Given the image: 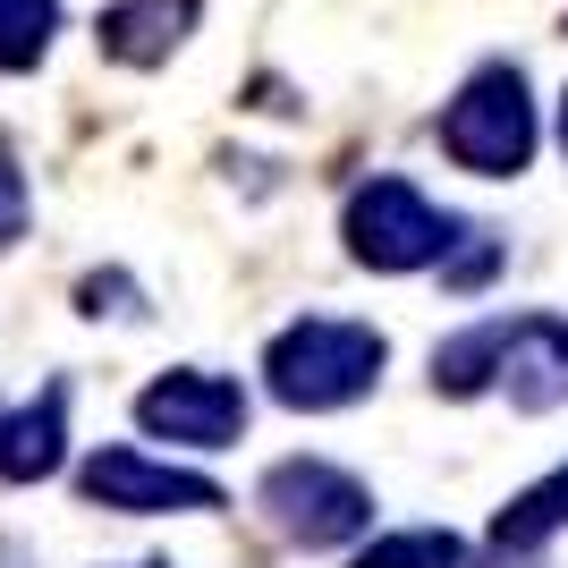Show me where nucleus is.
Returning <instances> with one entry per match:
<instances>
[{
  "mask_svg": "<svg viewBox=\"0 0 568 568\" xmlns=\"http://www.w3.org/2000/svg\"><path fill=\"white\" fill-rule=\"evenodd\" d=\"M348 568H493L458 526H390L348 551Z\"/></svg>",
  "mask_w": 568,
  "mask_h": 568,
  "instance_id": "nucleus-12",
  "label": "nucleus"
},
{
  "mask_svg": "<svg viewBox=\"0 0 568 568\" xmlns=\"http://www.w3.org/2000/svg\"><path fill=\"white\" fill-rule=\"evenodd\" d=\"M77 314L128 323V314H144V281H136V272H85V281H77Z\"/></svg>",
  "mask_w": 568,
  "mask_h": 568,
  "instance_id": "nucleus-15",
  "label": "nucleus"
},
{
  "mask_svg": "<svg viewBox=\"0 0 568 568\" xmlns=\"http://www.w3.org/2000/svg\"><path fill=\"white\" fill-rule=\"evenodd\" d=\"M195 34H204V0H111L94 18V51L111 69H136V77L170 69Z\"/></svg>",
  "mask_w": 568,
  "mask_h": 568,
  "instance_id": "nucleus-8",
  "label": "nucleus"
},
{
  "mask_svg": "<svg viewBox=\"0 0 568 568\" xmlns=\"http://www.w3.org/2000/svg\"><path fill=\"white\" fill-rule=\"evenodd\" d=\"M382 374H390V339L356 314H297L263 339V399L288 416H348L382 390Z\"/></svg>",
  "mask_w": 568,
  "mask_h": 568,
  "instance_id": "nucleus-2",
  "label": "nucleus"
},
{
  "mask_svg": "<svg viewBox=\"0 0 568 568\" xmlns=\"http://www.w3.org/2000/svg\"><path fill=\"white\" fill-rule=\"evenodd\" d=\"M433 153L467 179H526L535 153H544V102H535V77L518 60H475L450 85V102L433 111Z\"/></svg>",
  "mask_w": 568,
  "mask_h": 568,
  "instance_id": "nucleus-3",
  "label": "nucleus"
},
{
  "mask_svg": "<svg viewBox=\"0 0 568 568\" xmlns=\"http://www.w3.org/2000/svg\"><path fill=\"white\" fill-rule=\"evenodd\" d=\"M255 425V399L246 382L221 374V365H162V374L136 390V433L162 442L179 458H213V450H237Z\"/></svg>",
  "mask_w": 568,
  "mask_h": 568,
  "instance_id": "nucleus-6",
  "label": "nucleus"
},
{
  "mask_svg": "<svg viewBox=\"0 0 568 568\" xmlns=\"http://www.w3.org/2000/svg\"><path fill=\"white\" fill-rule=\"evenodd\" d=\"M475 237L467 213H450L442 195H425V179L407 170H374L339 195V255L374 281H416V272H450V255Z\"/></svg>",
  "mask_w": 568,
  "mask_h": 568,
  "instance_id": "nucleus-1",
  "label": "nucleus"
},
{
  "mask_svg": "<svg viewBox=\"0 0 568 568\" xmlns=\"http://www.w3.org/2000/svg\"><path fill=\"white\" fill-rule=\"evenodd\" d=\"M493 399H509L518 416L568 407V314H551V306H509L500 314V382H493Z\"/></svg>",
  "mask_w": 568,
  "mask_h": 568,
  "instance_id": "nucleus-7",
  "label": "nucleus"
},
{
  "mask_svg": "<svg viewBox=\"0 0 568 568\" xmlns=\"http://www.w3.org/2000/svg\"><path fill=\"white\" fill-rule=\"evenodd\" d=\"M560 535H568V467H551V475H535L526 493H509V509H493L484 560L493 568H535Z\"/></svg>",
  "mask_w": 568,
  "mask_h": 568,
  "instance_id": "nucleus-10",
  "label": "nucleus"
},
{
  "mask_svg": "<svg viewBox=\"0 0 568 568\" xmlns=\"http://www.w3.org/2000/svg\"><path fill=\"white\" fill-rule=\"evenodd\" d=\"M255 509L272 526V544H288V551H356L374 535V484L314 450L272 458L255 484Z\"/></svg>",
  "mask_w": 568,
  "mask_h": 568,
  "instance_id": "nucleus-4",
  "label": "nucleus"
},
{
  "mask_svg": "<svg viewBox=\"0 0 568 568\" xmlns=\"http://www.w3.org/2000/svg\"><path fill=\"white\" fill-rule=\"evenodd\" d=\"M77 500L102 509V518H221L230 493H221L204 467H179V458H153L144 442H102V450L77 458Z\"/></svg>",
  "mask_w": 568,
  "mask_h": 568,
  "instance_id": "nucleus-5",
  "label": "nucleus"
},
{
  "mask_svg": "<svg viewBox=\"0 0 568 568\" xmlns=\"http://www.w3.org/2000/svg\"><path fill=\"white\" fill-rule=\"evenodd\" d=\"M425 382L442 390V399H493V382H500V314H475V323H458L442 348H433Z\"/></svg>",
  "mask_w": 568,
  "mask_h": 568,
  "instance_id": "nucleus-11",
  "label": "nucleus"
},
{
  "mask_svg": "<svg viewBox=\"0 0 568 568\" xmlns=\"http://www.w3.org/2000/svg\"><path fill=\"white\" fill-rule=\"evenodd\" d=\"M26 230H34V187H26V162L18 144L0 136V255H18Z\"/></svg>",
  "mask_w": 568,
  "mask_h": 568,
  "instance_id": "nucleus-14",
  "label": "nucleus"
},
{
  "mask_svg": "<svg viewBox=\"0 0 568 568\" xmlns=\"http://www.w3.org/2000/svg\"><path fill=\"white\" fill-rule=\"evenodd\" d=\"M69 382L51 374L34 399H18L9 416H0V484L9 493H26V484H51V475L69 467Z\"/></svg>",
  "mask_w": 568,
  "mask_h": 568,
  "instance_id": "nucleus-9",
  "label": "nucleus"
},
{
  "mask_svg": "<svg viewBox=\"0 0 568 568\" xmlns=\"http://www.w3.org/2000/svg\"><path fill=\"white\" fill-rule=\"evenodd\" d=\"M551 144H560V162H568V85H560V102H551Z\"/></svg>",
  "mask_w": 568,
  "mask_h": 568,
  "instance_id": "nucleus-17",
  "label": "nucleus"
},
{
  "mask_svg": "<svg viewBox=\"0 0 568 568\" xmlns=\"http://www.w3.org/2000/svg\"><path fill=\"white\" fill-rule=\"evenodd\" d=\"M60 43V0H0V77H34Z\"/></svg>",
  "mask_w": 568,
  "mask_h": 568,
  "instance_id": "nucleus-13",
  "label": "nucleus"
},
{
  "mask_svg": "<svg viewBox=\"0 0 568 568\" xmlns=\"http://www.w3.org/2000/svg\"><path fill=\"white\" fill-rule=\"evenodd\" d=\"M560 34H568V18H560Z\"/></svg>",
  "mask_w": 568,
  "mask_h": 568,
  "instance_id": "nucleus-19",
  "label": "nucleus"
},
{
  "mask_svg": "<svg viewBox=\"0 0 568 568\" xmlns=\"http://www.w3.org/2000/svg\"><path fill=\"white\" fill-rule=\"evenodd\" d=\"M500 272H509V246H500L493 230H475L467 246H458V255H450V272H442V288H450V297H475V288H493Z\"/></svg>",
  "mask_w": 568,
  "mask_h": 568,
  "instance_id": "nucleus-16",
  "label": "nucleus"
},
{
  "mask_svg": "<svg viewBox=\"0 0 568 568\" xmlns=\"http://www.w3.org/2000/svg\"><path fill=\"white\" fill-rule=\"evenodd\" d=\"M119 568H179V560H119Z\"/></svg>",
  "mask_w": 568,
  "mask_h": 568,
  "instance_id": "nucleus-18",
  "label": "nucleus"
}]
</instances>
